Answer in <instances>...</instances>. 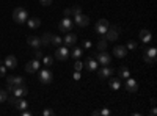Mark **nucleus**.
Returning a JSON list of instances; mask_svg holds the SVG:
<instances>
[{"instance_id": "58836bf2", "label": "nucleus", "mask_w": 157, "mask_h": 116, "mask_svg": "<svg viewBox=\"0 0 157 116\" xmlns=\"http://www.w3.org/2000/svg\"><path fill=\"white\" fill-rule=\"evenodd\" d=\"M39 2H41V5H43V6H50L54 0H39Z\"/></svg>"}, {"instance_id": "f704fd0d", "label": "nucleus", "mask_w": 157, "mask_h": 116, "mask_svg": "<svg viewBox=\"0 0 157 116\" xmlns=\"http://www.w3.org/2000/svg\"><path fill=\"white\" fill-rule=\"evenodd\" d=\"M44 57V54L41 52V50H39V49H35V60H41Z\"/></svg>"}, {"instance_id": "f8f14e48", "label": "nucleus", "mask_w": 157, "mask_h": 116, "mask_svg": "<svg viewBox=\"0 0 157 116\" xmlns=\"http://www.w3.org/2000/svg\"><path fill=\"white\" fill-rule=\"evenodd\" d=\"M6 83L19 86V85H25V79H24V77H19V75H10L6 79Z\"/></svg>"}, {"instance_id": "473e14b6", "label": "nucleus", "mask_w": 157, "mask_h": 116, "mask_svg": "<svg viewBox=\"0 0 157 116\" xmlns=\"http://www.w3.org/2000/svg\"><path fill=\"white\" fill-rule=\"evenodd\" d=\"M126 49L135 50V49H137V43H135V41H127V44H126Z\"/></svg>"}, {"instance_id": "ea45409f", "label": "nucleus", "mask_w": 157, "mask_h": 116, "mask_svg": "<svg viewBox=\"0 0 157 116\" xmlns=\"http://www.w3.org/2000/svg\"><path fill=\"white\" fill-rule=\"evenodd\" d=\"M99 114H102V116H109V114H110V110H109V108H104V110H99Z\"/></svg>"}, {"instance_id": "bb28decb", "label": "nucleus", "mask_w": 157, "mask_h": 116, "mask_svg": "<svg viewBox=\"0 0 157 116\" xmlns=\"http://www.w3.org/2000/svg\"><path fill=\"white\" fill-rule=\"evenodd\" d=\"M41 60H43V63H44V66H46V68H50V66H52V63H54V57H50V55H44Z\"/></svg>"}, {"instance_id": "37998d69", "label": "nucleus", "mask_w": 157, "mask_h": 116, "mask_svg": "<svg viewBox=\"0 0 157 116\" xmlns=\"http://www.w3.org/2000/svg\"><path fill=\"white\" fill-rule=\"evenodd\" d=\"M149 114H151V116H155V114H157V110H155V108H152V110L149 111Z\"/></svg>"}, {"instance_id": "393cba45", "label": "nucleus", "mask_w": 157, "mask_h": 116, "mask_svg": "<svg viewBox=\"0 0 157 116\" xmlns=\"http://www.w3.org/2000/svg\"><path fill=\"white\" fill-rule=\"evenodd\" d=\"M143 55L151 57V58H155V57H157V49H155L154 46H151V47H146V49H145V54H143Z\"/></svg>"}, {"instance_id": "f257e3e1", "label": "nucleus", "mask_w": 157, "mask_h": 116, "mask_svg": "<svg viewBox=\"0 0 157 116\" xmlns=\"http://www.w3.org/2000/svg\"><path fill=\"white\" fill-rule=\"evenodd\" d=\"M29 19V11L19 6V8H14V11H13V21H14L16 24H25Z\"/></svg>"}, {"instance_id": "1a4fd4ad", "label": "nucleus", "mask_w": 157, "mask_h": 116, "mask_svg": "<svg viewBox=\"0 0 157 116\" xmlns=\"http://www.w3.org/2000/svg\"><path fill=\"white\" fill-rule=\"evenodd\" d=\"M58 28H60V32L69 33V30H72V21L69 17H63L58 24Z\"/></svg>"}, {"instance_id": "ddd939ff", "label": "nucleus", "mask_w": 157, "mask_h": 116, "mask_svg": "<svg viewBox=\"0 0 157 116\" xmlns=\"http://www.w3.org/2000/svg\"><path fill=\"white\" fill-rule=\"evenodd\" d=\"M74 21H75V24L78 25V27H86V25L90 24V17L86 16V14H78V16H74Z\"/></svg>"}, {"instance_id": "0eeeda50", "label": "nucleus", "mask_w": 157, "mask_h": 116, "mask_svg": "<svg viewBox=\"0 0 157 116\" xmlns=\"http://www.w3.org/2000/svg\"><path fill=\"white\" fill-rule=\"evenodd\" d=\"M109 21L107 19H99L98 22H96V33H99V35H105L107 33V30H109Z\"/></svg>"}, {"instance_id": "c85d7f7f", "label": "nucleus", "mask_w": 157, "mask_h": 116, "mask_svg": "<svg viewBox=\"0 0 157 116\" xmlns=\"http://www.w3.org/2000/svg\"><path fill=\"white\" fill-rule=\"evenodd\" d=\"M105 49H107V39L98 41V50H99V52H102V50H105Z\"/></svg>"}, {"instance_id": "7ed1b4c3", "label": "nucleus", "mask_w": 157, "mask_h": 116, "mask_svg": "<svg viewBox=\"0 0 157 116\" xmlns=\"http://www.w3.org/2000/svg\"><path fill=\"white\" fill-rule=\"evenodd\" d=\"M8 91L13 93L17 97H25L29 94V88L25 85H19V86H14V85H8Z\"/></svg>"}, {"instance_id": "4be33fe9", "label": "nucleus", "mask_w": 157, "mask_h": 116, "mask_svg": "<svg viewBox=\"0 0 157 116\" xmlns=\"http://www.w3.org/2000/svg\"><path fill=\"white\" fill-rule=\"evenodd\" d=\"M27 25H29V28H38L39 25H41V21H39V17H29L27 19Z\"/></svg>"}, {"instance_id": "5701e85b", "label": "nucleus", "mask_w": 157, "mask_h": 116, "mask_svg": "<svg viewBox=\"0 0 157 116\" xmlns=\"http://www.w3.org/2000/svg\"><path fill=\"white\" fill-rule=\"evenodd\" d=\"M118 74H120V79H123V80H126L127 77H130V71H129V68H127V66H123V68H120Z\"/></svg>"}, {"instance_id": "c756f323", "label": "nucleus", "mask_w": 157, "mask_h": 116, "mask_svg": "<svg viewBox=\"0 0 157 116\" xmlns=\"http://www.w3.org/2000/svg\"><path fill=\"white\" fill-rule=\"evenodd\" d=\"M61 44H63V38H60V36H54V38H52V46L58 47Z\"/></svg>"}, {"instance_id": "6e6552de", "label": "nucleus", "mask_w": 157, "mask_h": 116, "mask_svg": "<svg viewBox=\"0 0 157 116\" xmlns=\"http://www.w3.org/2000/svg\"><path fill=\"white\" fill-rule=\"evenodd\" d=\"M98 75H99V79L105 80V79H109V77L113 75V68L110 66V64H109V66H102V68H99Z\"/></svg>"}, {"instance_id": "f03ea898", "label": "nucleus", "mask_w": 157, "mask_h": 116, "mask_svg": "<svg viewBox=\"0 0 157 116\" xmlns=\"http://www.w3.org/2000/svg\"><path fill=\"white\" fill-rule=\"evenodd\" d=\"M38 79L43 85H49V83H52V80H54V74H52V71L49 68H44V69L39 71Z\"/></svg>"}, {"instance_id": "4468645a", "label": "nucleus", "mask_w": 157, "mask_h": 116, "mask_svg": "<svg viewBox=\"0 0 157 116\" xmlns=\"http://www.w3.org/2000/svg\"><path fill=\"white\" fill-rule=\"evenodd\" d=\"M38 69H39V60H32V61H29L27 64H25V71H27L29 74H35Z\"/></svg>"}, {"instance_id": "c03bdc74", "label": "nucleus", "mask_w": 157, "mask_h": 116, "mask_svg": "<svg viewBox=\"0 0 157 116\" xmlns=\"http://www.w3.org/2000/svg\"><path fill=\"white\" fill-rule=\"evenodd\" d=\"M93 116H99V110H94L93 111Z\"/></svg>"}, {"instance_id": "a878e982", "label": "nucleus", "mask_w": 157, "mask_h": 116, "mask_svg": "<svg viewBox=\"0 0 157 116\" xmlns=\"http://www.w3.org/2000/svg\"><path fill=\"white\" fill-rule=\"evenodd\" d=\"M69 14H71V16L82 14V6H80V5H74L72 8H69Z\"/></svg>"}, {"instance_id": "2f4dec72", "label": "nucleus", "mask_w": 157, "mask_h": 116, "mask_svg": "<svg viewBox=\"0 0 157 116\" xmlns=\"http://www.w3.org/2000/svg\"><path fill=\"white\" fill-rule=\"evenodd\" d=\"M19 99H21V97H17V96H14V94H13V96H10V104L16 107V104L19 102Z\"/></svg>"}, {"instance_id": "7c9ffc66", "label": "nucleus", "mask_w": 157, "mask_h": 116, "mask_svg": "<svg viewBox=\"0 0 157 116\" xmlns=\"http://www.w3.org/2000/svg\"><path fill=\"white\" fill-rule=\"evenodd\" d=\"M6 100H8V93L3 91V89H0V104H3Z\"/></svg>"}, {"instance_id": "9b49d317", "label": "nucleus", "mask_w": 157, "mask_h": 116, "mask_svg": "<svg viewBox=\"0 0 157 116\" xmlns=\"http://www.w3.org/2000/svg\"><path fill=\"white\" fill-rule=\"evenodd\" d=\"M98 61H96V58L93 57V55H90L86 60H85V63H83V68H86V71H96L98 69Z\"/></svg>"}, {"instance_id": "72a5a7b5", "label": "nucleus", "mask_w": 157, "mask_h": 116, "mask_svg": "<svg viewBox=\"0 0 157 116\" xmlns=\"http://www.w3.org/2000/svg\"><path fill=\"white\" fill-rule=\"evenodd\" d=\"M74 69L80 72V71L83 69V63H82V61H75V63H74Z\"/></svg>"}, {"instance_id": "20e7f679", "label": "nucleus", "mask_w": 157, "mask_h": 116, "mask_svg": "<svg viewBox=\"0 0 157 116\" xmlns=\"http://www.w3.org/2000/svg\"><path fill=\"white\" fill-rule=\"evenodd\" d=\"M120 33H121V28L118 27V25H109V30H107V33H105V39L113 43V41L118 39Z\"/></svg>"}, {"instance_id": "423d86ee", "label": "nucleus", "mask_w": 157, "mask_h": 116, "mask_svg": "<svg viewBox=\"0 0 157 116\" xmlns=\"http://www.w3.org/2000/svg\"><path fill=\"white\" fill-rule=\"evenodd\" d=\"M93 57L96 58V61L101 64V66H109V64L112 63V57H110V54L105 52V50H102L99 55L98 54H93Z\"/></svg>"}, {"instance_id": "412c9836", "label": "nucleus", "mask_w": 157, "mask_h": 116, "mask_svg": "<svg viewBox=\"0 0 157 116\" xmlns=\"http://www.w3.org/2000/svg\"><path fill=\"white\" fill-rule=\"evenodd\" d=\"M52 38H54V35L52 33H49V32H46L43 36H41V46H50L52 44Z\"/></svg>"}, {"instance_id": "dca6fc26", "label": "nucleus", "mask_w": 157, "mask_h": 116, "mask_svg": "<svg viewBox=\"0 0 157 116\" xmlns=\"http://www.w3.org/2000/svg\"><path fill=\"white\" fill-rule=\"evenodd\" d=\"M113 55L118 57V58H124V57L127 55L126 46H115V47H113Z\"/></svg>"}, {"instance_id": "9d476101", "label": "nucleus", "mask_w": 157, "mask_h": 116, "mask_svg": "<svg viewBox=\"0 0 157 116\" xmlns=\"http://www.w3.org/2000/svg\"><path fill=\"white\" fill-rule=\"evenodd\" d=\"M124 88H126L127 93H137L138 83H137L135 79H130V77H127V79H126V83H124Z\"/></svg>"}, {"instance_id": "2eb2a0df", "label": "nucleus", "mask_w": 157, "mask_h": 116, "mask_svg": "<svg viewBox=\"0 0 157 116\" xmlns=\"http://www.w3.org/2000/svg\"><path fill=\"white\" fill-rule=\"evenodd\" d=\"M75 43H77V36L74 33H68L63 39V44L66 47H72V46H75Z\"/></svg>"}, {"instance_id": "cd10ccee", "label": "nucleus", "mask_w": 157, "mask_h": 116, "mask_svg": "<svg viewBox=\"0 0 157 116\" xmlns=\"http://www.w3.org/2000/svg\"><path fill=\"white\" fill-rule=\"evenodd\" d=\"M27 107H29V102H27V100H24V99L21 97V99H19V102L16 104V108H17V110H25Z\"/></svg>"}, {"instance_id": "f3484780", "label": "nucleus", "mask_w": 157, "mask_h": 116, "mask_svg": "<svg viewBox=\"0 0 157 116\" xmlns=\"http://www.w3.org/2000/svg\"><path fill=\"white\" fill-rule=\"evenodd\" d=\"M3 64L6 66V69H8V68H10V69H14V68L17 66V58H16L14 55H8V57L5 58Z\"/></svg>"}, {"instance_id": "e433bc0d", "label": "nucleus", "mask_w": 157, "mask_h": 116, "mask_svg": "<svg viewBox=\"0 0 157 116\" xmlns=\"http://www.w3.org/2000/svg\"><path fill=\"white\" fill-rule=\"evenodd\" d=\"M5 75H6V66L0 64V77H5Z\"/></svg>"}, {"instance_id": "b1692460", "label": "nucleus", "mask_w": 157, "mask_h": 116, "mask_svg": "<svg viewBox=\"0 0 157 116\" xmlns=\"http://www.w3.org/2000/svg\"><path fill=\"white\" fill-rule=\"evenodd\" d=\"M69 55H72V58L78 60V58L83 55V49H82V47H74V46H72V54H69Z\"/></svg>"}, {"instance_id": "79ce46f5", "label": "nucleus", "mask_w": 157, "mask_h": 116, "mask_svg": "<svg viewBox=\"0 0 157 116\" xmlns=\"http://www.w3.org/2000/svg\"><path fill=\"white\" fill-rule=\"evenodd\" d=\"M72 79H74V80H80V72L75 71V72H74V75H72Z\"/></svg>"}, {"instance_id": "a211bd4d", "label": "nucleus", "mask_w": 157, "mask_h": 116, "mask_svg": "<svg viewBox=\"0 0 157 116\" xmlns=\"http://www.w3.org/2000/svg\"><path fill=\"white\" fill-rule=\"evenodd\" d=\"M138 36H140V41H141V43H145V44L151 43V39H152V35H151V32H149V30H146V28H145V30H141Z\"/></svg>"}, {"instance_id": "4c0bfd02", "label": "nucleus", "mask_w": 157, "mask_h": 116, "mask_svg": "<svg viewBox=\"0 0 157 116\" xmlns=\"http://www.w3.org/2000/svg\"><path fill=\"white\" fill-rule=\"evenodd\" d=\"M43 114H44V116H54L55 111H54V110H50V108H46V110L43 111Z\"/></svg>"}, {"instance_id": "a19ab883", "label": "nucleus", "mask_w": 157, "mask_h": 116, "mask_svg": "<svg viewBox=\"0 0 157 116\" xmlns=\"http://www.w3.org/2000/svg\"><path fill=\"white\" fill-rule=\"evenodd\" d=\"M21 114H22V116H32L33 113H32V111H29L27 108H25V110H21Z\"/></svg>"}, {"instance_id": "6ab92c4d", "label": "nucleus", "mask_w": 157, "mask_h": 116, "mask_svg": "<svg viewBox=\"0 0 157 116\" xmlns=\"http://www.w3.org/2000/svg\"><path fill=\"white\" fill-rule=\"evenodd\" d=\"M27 43H29L30 47L39 49V47H41V38H38V36H29L27 38Z\"/></svg>"}, {"instance_id": "aec40b11", "label": "nucleus", "mask_w": 157, "mask_h": 116, "mask_svg": "<svg viewBox=\"0 0 157 116\" xmlns=\"http://www.w3.org/2000/svg\"><path fill=\"white\" fill-rule=\"evenodd\" d=\"M109 85L110 88L113 89V91H118V89L121 88V79H116V77H109Z\"/></svg>"}, {"instance_id": "c9c22d12", "label": "nucleus", "mask_w": 157, "mask_h": 116, "mask_svg": "<svg viewBox=\"0 0 157 116\" xmlns=\"http://www.w3.org/2000/svg\"><path fill=\"white\" fill-rule=\"evenodd\" d=\"M91 46H93V43H91L90 39H85V41L82 43V49H90Z\"/></svg>"}, {"instance_id": "39448f33", "label": "nucleus", "mask_w": 157, "mask_h": 116, "mask_svg": "<svg viewBox=\"0 0 157 116\" xmlns=\"http://www.w3.org/2000/svg\"><path fill=\"white\" fill-rule=\"evenodd\" d=\"M69 47H66V46H58L57 47V50H55V58L58 60V61H66L68 58H69Z\"/></svg>"}]
</instances>
